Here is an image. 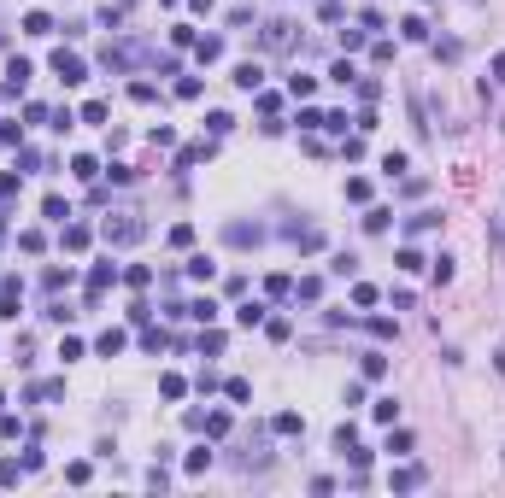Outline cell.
<instances>
[{
	"label": "cell",
	"instance_id": "14",
	"mask_svg": "<svg viewBox=\"0 0 505 498\" xmlns=\"http://www.w3.org/2000/svg\"><path fill=\"white\" fill-rule=\"evenodd\" d=\"M388 223H394V211H388V206H376V211H365V229H370V235H382Z\"/></svg>",
	"mask_w": 505,
	"mask_h": 498
},
{
	"label": "cell",
	"instance_id": "10",
	"mask_svg": "<svg viewBox=\"0 0 505 498\" xmlns=\"http://www.w3.org/2000/svg\"><path fill=\"white\" fill-rule=\"evenodd\" d=\"M188 276H194V281H211V276H218V264H211L206 253H194V258H188Z\"/></svg>",
	"mask_w": 505,
	"mask_h": 498
},
{
	"label": "cell",
	"instance_id": "11",
	"mask_svg": "<svg viewBox=\"0 0 505 498\" xmlns=\"http://www.w3.org/2000/svg\"><path fill=\"white\" fill-rule=\"evenodd\" d=\"M358 370H365V381H382V375H388V358H382V352H365Z\"/></svg>",
	"mask_w": 505,
	"mask_h": 498
},
{
	"label": "cell",
	"instance_id": "31",
	"mask_svg": "<svg viewBox=\"0 0 505 498\" xmlns=\"http://www.w3.org/2000/svg\"><path fill=\"white\" fill-rule=\"evenodd\" d=\"M429 276H435V281H441V288H447V281H452V258L441 253V258H435V270H429Z\"/></svg>",
	"mask_w": 505,
	"mask_h": 498
},
{
	"label": "cell",
	"instance_id": "12",
	"mask_svg": "<svg viewBox=\"0 0 505 498\" xmlns=\"http://www.w3.org/2000/svg\"><path fill=\"white\" fill-rule=\"evenodd\" d=\"M41 211H47V223H65V217H71V206H65L59 194H47V199H41Z\"/></svg>",
	"mask_w": 505,
	"mask_h": 498
},
{
	"label": "cell",
	"instance_id": "24",
	"mask_svg": "<svg viewBox=\"0 0 505 498\" xmlns=\"http://www.w3.org/2000/svg\"><path fill=\"white\" fill-rule=\"evenodd\" d=\"M405 164H412L405 153H382V170H388V176H405Z\"/></svg>",
	"mask_w": 505,
	"mask_h": 498
},
{
	"label": "cell",
	"instance_id": "23",
	"mask_svg": "<svg viewBox=\"0 0 505 498\" xmlns=\"http://www.w3.org/2000/svg\"><path fill=\"white\" fill-rule=\"evenodd\" d=\"M370 335H376V340H394V335H400V323H388V317H370Z\"/></svg>",
	"mask_w": 505,
	"mask_h": 498
},
{
	"label": "cell",
	"instance_id": "32",
	"mask_svg": "<svg viewBox=\"0 0 505 498\" xmlns=\"http://www.w3.org/2000/svg\"><path fill=\"white\" fill-rule=\"evenodd\" d=\"M417 480H423V469H394V487L405 492V487H417Z\"/></svg>",
	"mask_w": 505,
	"mask_h": 498
},
{
	"label": "cell",
	"instance_id": "9",
	"mask_svg": "<svg viewBox=\"0 0 505 498\" xmlns=\"http://www.w3.org/2000/svg\"><path fill=\"white\" fill-rule=\"evenodd\" d=\"M94 352H100V358H112V352H124V328H106V335L94 340Z\"/></svg>",
	"mask_w": 505,
	"mask_h": 498
},
{
	"label": "cell",
	"instance_id": "4",
	"mask_svg": "<svg viewBox=\"0 0 505 498\" xmlns=\"http://www.w3.org/2000/svg\"><path fill=\"white\" fill-rule=\"evenodd\" d=\"M112 281H118V264H94V270H88V293L112 288Z\"/></svg>",
	"mask_w": 505,
	"mask_h": 498
},
{
	"label": "cell",
	"instance_id": "30",
	"mask_svg": "<svg viewBox=\"0 0 505 498\" xmlns=\"http://www.w3.org/2000/svg\"><path fill=\"white\" fill-rule=\"evenodd\" d=\"M223 393H230L235 405H247V398H253V387H247V381H241V375H235V381H230V387H223Z\"/></svg>",
	"mask_w": 505,
	"mask_h": 498
},
{
	"label": "cell",
	"instance_id": "6",
	"mask_svg": "<svg viewBox=\"0 0 505 498\" xmlns=\"http://www.w3.org/2000/svg\"><path fill=\"white\" fill-rule=\"evenodd\" d=\"M194 59H200V65H218V59H223V36H206L200 47H194Z\"/></svg>",
	"mask_w": 505,
	"mask_h": 498
},
{
	"label": "cell",
	"instance_id": "17",
	"mask_svg": "<svg viewBox=\"0 0 505 498\" xmlns=\"http://www.w3.org/2000/svg\"><path fill=\"white\" fill-rule=\"evenodd\" d=\"M376 422H400V398H376V410H370Z\"/></svg>",
	"mask_w": 505,
	"mask_h": 498
},
{
	"label": "cell",
	"instance_id": "8",
	"mask_svg": "<svg viewBox=\"0 0 505 498\" xmlns=\"http://www.w3.org/2000/svg\"><path fill=\"white\" fill-rule=\"evenodd\" d=\"M200 434H206V440H223V434H230V410H211V417H206V428H200Z\"/></svg>",
	"mask_w": 505,
	"mask_h": 498
},
{
	"label": "cell",
	"instance_id": "19",
	"mask_svg": "<svg viewBox=\"0 0 505 498\" xmlns=\"http://www.w3.org/2000/svg\"><path fill=\"white\" fill-rule=\"evenodd\" d=\"M141 223H106V241H136Z\"/></svg>",
	"mask_w": 505,
	"mask_h": 498
},
{
	"label": "cell",
	"instance_id": "27",
	"mask_svg": "<svg viewBox=\"0 0 505 498\" xmlns=\"http://www.w3.org/2000/svg\"><path fill=\"white\" fill-rule=\"evenodd\" d=\"M65 246H71V253H83V246H88V229L71 223V229H65Z\"/></svg>",
	"mask_w": 505,
	"mask_h": 498
},
{
	"label": "cell",
	"instance_id": "13",
	"mask_svg": "<svg viewBox=\"0 0 505 498\" xmlns=\"http://www.w3.org/2000/svg\"><path fill=\"white\" fill-rule=\"evenodd\" d=\"M235 323H241V328H253V323H265V305H258V299H247V305L235 311Z\"/></svg>",
	"mask_w": 505,
	"mask_h": 498
},
{
	"label": "cell",
	"instance_id": "16",
	"mask_svg": "<svg viewBox=\"0 0 505 498\" xmlns=\"http://www.w3.org/2000/svg\"><path fill=\"white\" fill-rule=\"evenodd\" d=\"M24 29H29V36H53V18H47V12H29Z\"/></svg>",
	"mask_w": 505,
	"mask_h": 498
},
{
	"label": "cell",
	"instance_id": "1",
	"mask_svg": "<svg viewBox=\"0 0 505 498\" xmlns=\"http://www.w3.org/2000/svg\"><path fill=\"white\" fill-rule=\"evenodd\" d=\"M53 76H59V82H71V88H77V82H83L88 71H83V59H77V53H65V47H59V53H53Z\"/></svg>",
	"mask_w": 505,
	"mask_h": 498
},
{
	"label": "cell",
	"instance_id": "3",
	"mask_svg": "<svg viewBox=\"0 0 505 498\" xmlns=\"http://www.w3.org/2000/svg\"><path fill=\"white\" fill-rule=\"evenodd\" d=\"M276 434H288V440H294V434H306V417H300V410H276Z\"/></svg>",
	"mask_w": 505,
	"mask_h": 498
},
{
	"label": "cell",
	"instance_id": "29",
	"mask_svg": "<svg viewBox=\"0 0 505 498\" xmlns=\"http://www.w3.org/2000/svg\"><path fill=\"white\" fill-rule=\"evenodd\" d=\"M159 387H165V398H183V393H188V381H183V375H165Z\"/></svg>",
	"mask_w": 505,
	"mask_h": 498
},
{
	"label": "cell",
	"instance_id": "5",
	"mask_svg": "<svg viewBox=\"0 0 505 498\" xmlns=\"http://www.w3.org/2000/svg\"><path fill=\"white\" fill-rule=\"evenodd\" d=\"M24 82H29V59H12V65H6V94H18Z\"/></svg>",
	"mask_w": 505,
	"mask_h": 498
},
{
	"label": "cell",
	"instance_id": "33",
	"mask_svg": "<svg viewBox=\"0 0 505 498\" xmlns=\"http://www.w3.org/2000/svg\"><path fill=\"white\" fill-rule=\"evenodd\" d=\"M18 317V299H12V281H6V299H0V323H12Z\"/></svg>",
	"mask_w": 505,
	"mask_h": 498
},
{
	"label": "cell",
	"instance_id": "26",
	"mask_svg": "<svg viewBox=\"0 0 505 498\" xmlns=\"http://www.w3.org/2000/svg\"><path fill=\"white\" fill-rule=\"evenodd\" d=\"M230 123H235L230 112H211V118H206V129H211V135H230Z\"/></svg>",
	"mask_w": 505,
	"mask_h": 498
},
{
	"label": "cell",
	"instance_id": "21",
	"mask_svg": "<svg viewBox=\"0 0 505 498\" xmlns=\"http://www.w3.org/2000/svg\"><path fill=\"white\" fill-rule=\"evenodd\" d=\"M71 170H77V176H83V182H94V176H100V164H94L88 153H77V159H71Z\"/></svg>",
	"mask_w": 505,
	"mask_h": 498
},
{
	"label": "cell",
	"instance_id": "22",
	"mask_svg": "<svg viewBox=\"0 0 505 498\" xmlns=\"http://www.w3.org/2000/svg\"><path fill=\"white\" fill-rule=\"evenodd\" d=\"M329 82H341V88H347V82H358V71H353L347 59H335V65H329Z\"/></svg>",
	"mask_w": 505,
	"mask_h": 498
},
{
	"label": "cell",
	"instance_id": "7",
	"mask_svg": "<svg viewBox=\"0 0 505 498\" xmlns=\"http://www.w3.org/2000/svg\"><path fill=\"white\" fill-rule=\"evenodd\" d=\"M288 94H294V100L317 94V76H312V71H294V76H288Z\"/></svg>",
	"mask_w": 505,
	"mask_h": 498
},
{
	"label": "cell",
	"instance_id": "25",
	"mask_svg": "<svg viewBox=\"0 0 505 498\" xmlns=\"http://www.w3.org/2000/svg\"><path fill=\"white\" fill-rule=\"evenodd\" d=\"M329 270H335V276H353V270H358V258H353V253H335V258H329Z\"/></svg>",
	"mask_w": 505,
	"mask_h": 498
},
{
	"label": "cell",
	"instance_id": "18",
	"mask_svg": "<svg viewBox=\"0 0 505 498\" xmlns=\"http://www.w3.org/2000/svg\"><path fill=\"white\" fill-rule=\"evenodd\" d=\"M412 452V434H405V428H394V434H388V457H405Z\"/></svg>",
	"mask_w": 505,
	"mask_h": 498
},
{
	"label": "cell",
	"instance_id": "15",
	"mask_svg": "<svg viewBox=\"0 0 505 498\" xmlns=\"http://www.w3.org/2000/svg\"><path fill=\"white\" fill-rule=\"evenodd\" d=\"M188 317H194V323H211V317H218V299H194Z\"/></svg>",
	"mask_w": 505,
	"mask_h": 498
},
{
	"label": "cell",
	"instance_id": "28",
	"mask_svg": "<svg viewBox=\"0 0 505 498\" xmlns=\"http://www.w3.org/2000/svg\"><path fill=\"white\" fill-rule=\"evenodd\" d=\"M400 29H405V41H423V36H429V24H423V18H405Z\"/></svg>",
	"mask_w": 505,
	"mask_h": 498
},
{
	"label": "cell",
	"instance_id": "20",
	"mask_svg": "<svg viewBox=\"0 0 505 498\" xmlns=\"http://www.w3.org/2000/svg\"><path fill=\"white\" fill-rule=\"evenodd\" d=\"M200 469H211V445H194L188 452V475H200Z\"/></svg>",
	"mask_w": 505,
	"mask_h": 498
},
{
	"label": "cell",
	"instance_id": "2",
	"mask_svg": "<svg viewBox=\"0 0 505 498\" xmlns=\"http://www.w3.org/2000/svg\"><path fill=\"white\" fill-rule=\"evenodd\" d=\"M235 88H241V94L265 88V65H258V59H253V65H235Z\"/></svg>",
	"mask_w": 505,
	"mask_h": 498
},
{
	"label": "cell",
	"instance_id": "34",
	"mask_svg": "<svg viewBox=\"0 0 505 498\" xmlns=\"http://www.w3.org/2000/svg\"><path fill=\"white\" fill-rule=\"evenodd\" d=\"M494 82H505V53H494Z\"/></svg>",
	"mask_w": 505,
	"mask_h": 498
}]
</instances>
